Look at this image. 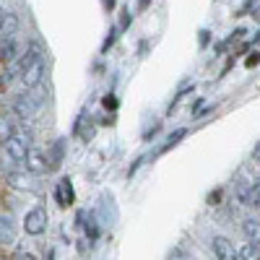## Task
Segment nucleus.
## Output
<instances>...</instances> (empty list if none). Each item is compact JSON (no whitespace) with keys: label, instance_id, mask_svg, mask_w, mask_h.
<instances>
[{"label":"nucleus","instance_id":"dca6fc26","mask_svg":"<svg viewBox=\"0 0 260 260\" xmlns=\"http://www.w3.org/2000/svg\"><path fill=\"white\" fill-rule=\"evenodd\" d=\"M185 138H187V127H177L175 133H172V136H169V138H167V141L161 143V148L156 151V154H159V156H161V154H167V151H172L175 146H180V143H182Z\"/></svg>","mask_w":260,"mask_h":260},{"label":"nucleus","instance_id":"cd10ccee","mask_svg":"<svg viewBox=\"0 0 260 260\" xmlns=\"http://www.w3.org/2000/svg\"><path fill=\"white\" fill-rule=\"evenodd\" d=\"M143 161H146V156H138V159H136L133 164H130V169H127V180H130V177H133L136 172L141 169V164H143Z\"/></svg>","mask_w":260,"mask_h":260},{"label":"nucleus","instance_id":"c756f323","mask_svg":"<svg viewBox=\"0 0 260 260\" xmlns=\"http://www.w3.org/2000/svg\"><path fill=\"white\" fill-rule=\"evenodd\" d=\"M203 104H206V99H203V96L192 102V117H195V115H198V112H201V107H203Z\"/></svg>","mask_w":260,"mask_h":260},{"label":"nucleus","instance_id":"6e6552de","mask_svg":"<svg viewBox=\"0 0 260 260\" xmlns=\"http://www.w3.org/2000/svg\"><path fill=\"white\" fill-rule=\"evenodd\" d=\"M94 133H96L94 117L86 112V110H81V115H78L76 122H73V138H81L83 143H89V141L94 138Z\"/></svg>","mask_w":260,"mask_h":260},{"label":"nucleus","instance_id":"aec40b11","mask_svg":"<svg viewBox=\"0 0 260 260\" xmlns=\"http://www.w3.org/2000/svg\"><path fill=\"white\" fill-rule=\"evenodd\" d=\"M240 250V260H260V242H245Z\"/></svg>","mask_w":260,"mask_h":260},{"label":"nucleus","instance_id":"5701e85b","mask_svg":"<svg viewBox=\"0 0 260 260\" xmlns=\"http://www.w3.org/2000/svg\"><path fill=\"white\" fill-rule=\"evenodd\" d=\"M130 24H133V11H130V6H125V8H122V13H120L117 31H127V29H130Z\"/></svg>","mask_w":260,"mask_h":260},{"label":"nucleus","instance_id":"b1692460","mask_svg":"<svg viewBox=\"0 0 260 260\" xmlns=\"http://www.w3.org/2000/svg\"><path fill=\"white\" fill-rule=\"evenodd\" d=\"M102 107H104L107 112H115L117 107H120V102H117V96L110 91V94H104V99H102Z\"/></svg>","mask_w":260,"mask_h":260},{"label":"nucleus","instance_id":"473e14b6","mask_svg":"<svg viewBox=\"0 0 260 260\" xmlns=\"http://www.w3.org/2000/svg\"><path fill=\"white\" fill-rule=\"evenodd\" d=\"M219 198H221V190L211 192V195H208V206H216V201H219Z\"/></svg>","mask_w":260,"mask_h":260},{"label":"nucleus","instance_id":"2eb2a0df","mask_svg":"<svg viewBox=\"0 0 260 260\" xmlns=\"http://www.w3.org/2000/svg\"><path fill=\"white\" fill-rule=\"evenodd\" d=\"M240 229H242V234L247 237V242H260V221L255 219V216H247Z\"/></svg>","mask_w":260,"mask_h":260},{"label":"nucleus","instance_id":"6ab92c4d","mask_svg":"<svg viewBox=\"0 0 260 260\" xmlns=\"http://www.w3.org/2000/svg\"><path fill=\"white\" fill-rule=\"evenodd\" d=\"M18 16L16 13H6V21H3V29H0V39H8V37H16L18 31Z\"/></svg>","mask_w":260,"mask_h":260},{"label":"nucleus","instance_id":"4468645a","mask_svg":"<svg viewBox=\"0 0 260 260\" xmlns=\"http://www.w3.org/2000/svg\"><path fill=\"white\" fill-rule=\"evenodd\" d=\"M21 55L18 50V37H8V39H0V62H13Z\"/></svg>","mask_w":260,"mask_h":260},{"label":"nucleus","instance_id":"4be33fe9","mask_svg":"<svg viewBox=\"0 0 260 260\" xmlns=\"http://www.w3.org/2000/svg\"><path fill=\"white\" fill-rule=\"evenodd\" d=\"M192 91H195V83H185V86H180V91L175 94V99L169 102V107H167V112H172V110H175V107L180 104V99H182V96H187V94H192Z\"/></svg>","mask_w":260,"mask_h":260},{"label":"nucleus","instance_id":"a211bd4d","mask_svg":"<svg viewBox=\"0 0 260 260\" xmlns=\"http://www.w3.org/2000/svg\"><path fill=\"white\" fill-rule=\"evenodd\" d=\"M245 34H247V29H245V26H237V29H234V31H232V34L224 39V42H219V45H216V55H224V52H226V50L234 45V42H240Z\"/></svg>","mask_w":260,"mask_h":260},{"label":"nucleus","instance_id":"412c9836","mask_svg":"<svg viewBox=\"0 0 260 260\" xmlns=\"http://www.w3.org/2000/svg\"><path fill=\"white\" fill-rule=\"evenodd\" d=\"M117 34H120V31H117V26H110V31H107V39L102 42V47H99V52H102V55H107V52H110V50L115 47Z\"/></svg>","mask_w":260,"mask_h":260},{"label":"nucleus","instance_id":"7ed1b4c3","mask_svg":"<svg viewBox=\"0 0 260 260\" xmlns=\"http://www.w3.org/2000/svg\"><path fill=\"white\" fill-rule=\"evenodd\" d=\"M45 73H47V62H45V57H39L34 65H29V68L18 76L21 78V86H24V91H34L37 86L45 83Z\"/></svg>","mask_w":260,"mask_h":260},{"label":"nucleus","instance_id":"e433bc0d","mask_svg":"<svg viewBox=\"0 0 260 260\" xmlns=\"http://www.w3.org/2000/svg\"><path fill=\"white\" fill-rule=\"evenodd\" d=\"M6 13H8V11H6L3 6H0V29H3V21H6Z\"/></svg>","mask_w":260,"mask_h":260},{"label":"nucleus","instance_id":"f8f14e48","mask_svg":"<svg viewBox=\"0 0 260 260\" xmlns=\"http://www.w3.org/2000/svg\"><path fill=\"white\" fill-rule=\"evenodd\" d=\"M6 182L13 187V190H26V192H34L37 190V182H34V175L29 172H8L6 175Z\"/></svg>","mask_w":260,"mask_h":260},{"label":"nucleus","instance_id":"7c9ffc66","mask_svg":"<svg viewBox=\"0 0 260 260\" xmlns=\"http://www.w3.org/2000/svg\"><path fill=\"white\" fill-rule=\"evenodd\" d=\"M16 260H37L31 252H24V250H16Z\"/></svg>","mask_w":260,"mask_h":260},{"label":"nucleus","instance_id":"f3484780","mask_svg":"<svg viewBox=\"0 0 260 260\" xmlns=\"http://www.w3.org/2000/svg\"><path fill=\"white\" fill-rule=\"evenodd\" d=\"M83 229H86V237H89V242H96V240H99L102 224H99V219H96V213H94V211H89V216H86Z\"/></svg>","mask_w":260,"mask_h":260},{"label":"nucleus","instance_id":"f03ea898","mask_svg":"<svg viewBox=\"0 0 260 260\" xmlns=\"http://www.w3.org/2000/svg\"><path fill=\"white\" fill-rule=\"evenodd\" d=\"M47 224H50V213H47L45 206H34L24 216V232L29 237H42L47 232Z\"/></svg>","mask_w":260,"mask_h":260},{"label":"nucleus","instance_id":"c85d7f7f","mask_svg":"<svg viewBox=\"0 0 260 260\" xmlns=\"http://www.w3.org/2000/svg\"><path fill=\"white\" fill-rule=\"evenodd\" d=\"M247 16H252L255 21H260V0H252V6H250V13Z\"/></svg>","mask_w":260,"mask_h":260},{"label":"nucleus","instance_id":"39448f33","mask_svg":"<svg viewBox=\"0 0 260 260\" xmlns=\"http://www.w3.org/2000/svg\"><path fill=\"white\" fill-rule=\"evenodd\" d=\"M234 198L247 208H255V211L260 208V198H257V192L252 187V180H245V177L234 180Z\"/></svg>","mask_w":260,"mask_h":260},{"label":"nucleus","instance_id":"a878e982","mask_svg":"<svg viewBox=\"0 0 260 260\" xmlns=\"http://www.w3.org/2000/svg\"><path fill=\"white\" fill-rule=\"evenodd\" d=\"M198 45H201V47H208V45H211V31H208V29H201V31H198Z\"/></svg>","mask_w":260,"mask_h":260},{"label":"nucleus","instance_id":"0eeeda50","mask_svg":"<svg viewBox=\"0 0 260 260\" xmlns=\"http://www.w3.org/2000/svg\"><path fill=\"white\" fill-rule=\"evenodd\" d=\"M211 252L219 260H240V250L234 247V242L229 237H221V234H216L211 240Z\"/></svg>","mask_w":260,"mask_h":260},{"label":"nucleus","instance_id":"2f4dec72","mask_svg":"<svg viewBox=\"0 0 260 260\" xmlns=\"http://www.w3.org/2000/svg\"><path fill=\"white\" fill-rule=\"evenodd\" d=\"M102 6H104V11H107V13H112V11H115V6H117V0H102Z\"/></svg>","mask_w":260,"mask_h":260},{"label":"nucleus","instance_id":"ddd939ff","mask_svg":"<svg viewBox=\"0 0 260 260\" xmlns=\"http://www.w3.org/2000/svg\"><path fill=\"white\" fill-rule=\"evenodd\" d=\"M16 242V224L11 213H0V245L8 247Z\"/></svg>","mask_w":260,"mask_h":260},{"label":"nucleus","instance_id":"423d86ee","mask_svg":"<svg viewBox=\"0 0 260 260\" xmlns=\"http://www.w3.org/2000/svg\"><path fill=\"white\" fill-rule=\"evenodd\" d=\"M94 213L99 216V224H104V226L117 224V206H115V195H112V192H102V198H99V208H96Z\"/></svg>","mask_w":260,"mask_h":260},{"label":"nucleus","instance_id":"4c0bfd02","mask_svg":"<svg viewBox=\"0 0 260 260\" xmlns=\"http://www.w3.org/2000/svg\"><path fill=\"white\" fill-rule=\"evenodd\" d=\"M252 45H255V47H257V45H260V31H257V34H255V39H252Z\"/></svg>","mask_w":260,"mask_h":260},{"label":"nucleus","instance_id":"20e7f679","mask_svg":"<svg viewBox=\"0 0 260 260\" xmlns=\"http://www.w3.org/2000/svg\"><path fill=\"white\" fill-rule=\"evenodd\" d=\"M11 112L16 115V120H21L24 125H29L34 117H37V104L31 102V96L24 91V94H18L16 99H13V104H11Z\"/></svg>","mask_w":260,"mask_h":260},{"label":"nucleus","instance_id":"f257e3e1","mask_svg":"<svg viewBox=\"0 0 260 260\" xmlns=\"http://www.w3.org/2000/svg\"><path fill=\"white\" fill-rule=\"evenodd\" d=\"M34 148V136L26 127H16L13 133L3 141V151L11 161H26V154Z\"/></svg>","mask_w":260,"mask_h":260},{"label":"nucleus","instance_id":"393cba45","mask_svg":"<svg viewBox=\"0 0 260 260\" xmlns=\"http://www.w3.org/2000/svg\"><path fill=\"white\" fill-rule=\"evenodd\" d=\"M159 127H161V122H159V120H156L154 125H151V127H146V130H143V141H151V138H154V136L159 133Z\"/></svg>","mask_w":260,"mask_h":260},{"label":"nucleus","instance_id":"9d476101","mask_svg":"<svg viewBox=\"0 0 260 260\" xmlns=\"http://www.w3.org/2000/svg\"><path fill=\"white\" fill-rule=\"evenodd\" d=\"M55 203L60 208H71L76 203V190H73V182L71 177H62L57 185H55Z\"/></svg>","mask_w":260,"mask_h":260},{"label":"nucleus","instance_id":"f704fd0d","mask_svg":"<svg viewBox=\"0 0 260 260\" xmlns=\"http://www.w3.org/2000/svg\"><path fill=\"white\" fill-rule=\"evenodd\" d=\"M252 187H255V192H257V198H260V175H255V177H252Z\"/></svg>","mask_w":260,"mask_h":260},{"label":"nucleus","instance_id":"c9c22d12","mask_svg":"<svg viewBox=\"0 0 260 260\" xmlns=\"http://www.w3.org/2000/svg\"><path fill=\"white\" fill-rule=\"evenodd\" d=\"M151 3H154V0H138V11H146Z\"/></svg>","mask_w":260,"mask_h":260},{"label":"nucleus","instance_id":"1a4fd4ad","mask_svg":"<svg viewBox=\"0 0 260 260\" xmlns=\"http://www.w3.org/2000/svg\"><path fill=\"white\" fill-rule=\"evenodd\" d=\"M65 154H68V138H55L52 146L47 148V169L57 172L65 161Z\"/></svg>","mask_w":260,"mask_h":260},{"label":"nucleus","instance_id":"9b49d317","mask_svg":"<svg viewBox=\"0 0 260 260\" xmlns=\"http://www.w3.org/2000/svg\"><path fill=\"white\" fill-rule=\"evenodd\" d=\"M26 172L29 175H34V177H39V175H47V154L45 151H39V148H31L29 154H26Z\"/></svg>","mask_w":260,"mask_h":260},{"label":"nucleus","instance_id":"bb28decb","mask_svg":"<svg viewBox=\"0 0 260 260\" xmlns=\"http://www.w3.org/2000/svg\"><path fill=\"white\" fill-rule=\"evenodd\" d=\"M245 65H247V68H255V65H260V50L250 52V55H247V60H245Z\"/></svg>","mask_w":260,"mask_h":260},{"label":"nucleus","instance_id":"72a5a7b5","mask_svg":"<svg viewBox=\"0 0 260 260\" xmlns=\"http://www.w3.org/2000/svg\"><path fill=\"white\" fill-rule=\"evenodd\" d=\"M252 161H257L260 164V141L255 143V148H252Z\"/></svg>","mask_w":260,"mask_h":260}]
</instances>
